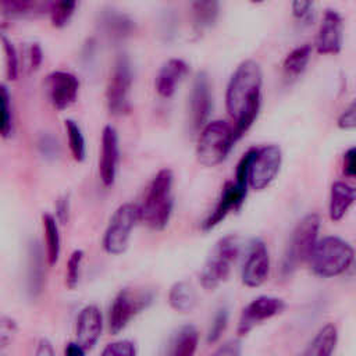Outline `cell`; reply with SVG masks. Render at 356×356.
I'll return each mask as SVG.
<instances>
[{"mask_svg":"<svg viewBox=\"0 0 356 356\" xmlns=\"http://www.w3.org/2000/svg\"><path fill=\"white\" fill-rule=\"evenodd\" d=\"M263 74L254 60L242 61L229 78L225 92V107L235 120L234 140H239L254 122L261 106Z\"/></svg>","mask_w":356,"mask_h":356,"instance_id":"cell-1","label":"cell"},{"mask_svg":"<svg viewBox=\"0 0 356 356\" xmlns=\"http://www.w3.org/2000/svg\"><path fill=\"white\" fill-rule=\"evenodd\" d=\"M174 174L170 168H161L149 184L143 202L138 206L139 221L153 231H163L171 218Z\"/></svg>","mask_w":356,"mask_h":356,"instance_id":"cell-2","label":"cell"},{"mask_svg":"<svg viewBox=\"0 0 356 356\" xmlns=\"http://www.w3.org/2000/svg\"><path fill=\"white\" fill-rule=\"evenodd\" d=\"M355 250L349 242L339 236L318 239L310 257L312 271L321 278H334L343 274L353 263Z\"/></svg>","mask_w":356,"mask_h":356,"instance_id":"cell-3","label":"cell"},{"mask_svg":"<svg viewBox=\"0 0 356 356\" xmlns=\"http://www.w3.org/2000/svg\"><path fill=\"white\" fill-rule=\"evenodd\" d=\"M321 220L316 213L306 214L299 222L295 225L289 242L286 245L282 263L281 273L282 275H291L300 264L306 263L318 241Z\"/></svg>","mask_w":356,"mask_h":356,"instance_id":"cell-4","label":"cell"},{"mask_svg":"<svg viewBox=\"0 0 356 356\" xmlns=\"http://www.w3.org/2000/svg\"><path fill=\"white\" fill-rule=\"evenodd\" d=\"M239 250L241 243L236 235H225L216 242L200 273V284L204 289L213 291L227 281Z\"/></svg>","mask_w":356,"mask_h":356,"instance_id":"cell-5","label":"cell"},{"mask_svg":"<svg viewBox=\"0 0 356 356\" xmlns=\"http://www.w3.org/2000/svg\"><path fill=\"white\" fill-rule=\"evenodd\" d=\"M154 300V292L146 288H122L108 309V330L117 335Z\"/></svg>","mask_w":356,"mask_h":356,"instance_id":"cell-6","label":"cell"},{"mask_svg":"<svg viewBox=\"0 0 356 356\" xmlns=\"http://www.w3.org/2000/svg\"><path fill=\"white\" fill-rule=\"evenodd\" d=\"M234 143L232 128L228 122L221 120L210 121L202 128L197 140V161L204 167H216L225 160Z\"/></svg>","mask_w":356,"mask_h":356,"instance_id":"cell-7","label":"cell"},{"mask_svg":"<svg viewBox=\"0 0 356 356\" xmlns=\"http://www.w3.org/2000/svg\"><path fill=\"white\" fill-rule=\"evenodd\" d=\"M132 64L127 54H118L106 88V104L113 115H124L131 110Z\"/></svg>","mask_w":356,"mask_h":356,"instance_id":"cell-8","label":"cell"},{"mask_svg":"<svg viewBox=\"0 0 356 356\" xmlns=\"http://www.w3.org/2000/svg\"><path fill=\"white\" fill-rule=\"evenodd\" d=\"M138 221V204L124 203L118 206L104 231L103 249L113 256L122 254L129 246L131 234Z\"/></svg>","mask_w":356,"mask_h":356,"instance_id":"cell-9","label":"cell"},{"mask_svg":"<svg viewBox=\"0 0 356 356\" xmlns=\"http://www.w3.org/2000/svg\"><path fill=\"white\" fill-rule=\"evenodd\" d=\"M285 302L281 298L260 295L250 300L241 312L236 334L238 337L248 335L254 327L263 324L264 321L281 314L285 309Z\"/></svg>","mask_w":356,"mask_h":356,"instance_id":"cell-10","label":"cell"},{"mask_svg":"<svg viewBox=\"0 0 356 356\" xmlns=\"http://www.w3.org/2000/svg\"><path fill=\"white\" fill-rule=\"evenodd\" d=\"M282 164V152L277 145H266L256 150L249 167L248 184L254 191L267 188L278 175Z\"/></svg>","mask_w":356,"mask_h":356,"instance_id":"cell-11","label":"cell"},{"mask_svg":"<svg viewBox=\"0 0 356 356\" xmlns=\"http://www.w3.org/2000/svg\"><path fill=\"white\" fill-rule=\"evenodd\" d=\"M213 108V97L209 76L204 71L195 75L189 97V120L192 131H199L207 124Z\"/></svg>","mask_w":356,"mask_h":356,"instance_id":"cell-12","label":"cell"},{"mask_svg":"<svg viewBox=\"0 0 356 356\" xmlns=\"http://www.w3.org/2000/svg\"><path fill=\"white\" fill-rule=\"evenodd\" d=\"M270 273V254L261 239H253L249 245L248 254L242 267L241 280L248 288L261 286Z\"/></svg>","mask_w":356,"mask_h":356,"instance_id":"cell-13","label":"cell"},{"mask_svg":"<svg viewBox=\"0 0 356 356\" xmlns=\"http://www.w3.org/2000/svg\"><path fill=\"white\" fill-rule=\"evenodd\" d=\"M47 97L56 110L70 107L78 96L79 81L68 71H53L46 78Z\"/></svg>","mask_w":356,"mask_h":356,"instance_id":"cell-14","label":"cell"},{"mask_svg":"<svg viewBox=\"0 0 356 356\" xmlns=\"http://www.w3.org/2000/svg\"><path fill=\"white\" fill-rule=\"evenodd\" d=\"M343 40V21L337 10H325L317 38L316 49L320 54H338Z\"/></svg>","mask_w":356,"mask_h":356,"instance_id":"cell-15","label":"cell"},{"mask_svg":"<svg viewBox=\"0 0 356 356\" xmlns=\"http://www.w3.org/2000/svg\"><path fill=\"white\" fill-rule=\"evenodd\" d=\"M120 161L118 134L113 125H106L102 132L99 175L104 186H111L117 177Z\"/></svg>","mask_w":356,"mask_h":356,"instance_id":"cell-16","label":"cell"},{"mask_svg":"<svg viewBox=\"0 0 356 356\" xmlns=\"http://www.w3.org/2000/svg\"><path fill=\"white\" fill-rule=\"evenodd\" d=\"M103 314L96 305H86L76 316L75 337L85 350L92 349L102 337Z\"/></svg>","mask_w":356,"mask_h":356,"instance_id":"cell-17","label":"cell"},{"mask_svg":"<svg viewBox=\"0 0 356 356\" xmlns=\"http://www.w3.org/2000/svg\"><path fill=\"white\" fill-rule=\"evenodd\" d=\"M246 193H248V191L238 188L235 185V182H225V185L222 186L220 199H218L214 210L203 221L202 229L211 231L220 222H222V220L231 213V210L238 209L243 203Z\"/></svg>","mask_w":356,"mask_h":356,"instance_id":"cell-18","label":"cell"},{"mask_svg":"<svg viewBox=\"0 0 356 356\" xmlns=\"http://www.w3.org/2000/svg\"><path fill=\"white\" fill-rule=\"evenodd\" d=\"M46 253L39 241H32L28 246L26 288L31 298H38L46 282Z\"/></svg>","mask_w":356,"mask_h":356,"instance_id":"cell-19","label":"cell"},{"mask_svg":"<svg viewBox=\"0 0 356 356\" xmlns=\"http://www.w3.org/2000/svg\"><path fill=\"white\" fill-rule=\"evenodd\" d=\"M188 71L189 65L182 58L167 60L159 70L154 81L157 93L164 99L171 97L175 93L179 82L186 76Z\"/></svg>","mask_w":356,"mask_h":356,"instance_id":"cell-20","label":"cell"},{"mask_svg":"<svg viewBox=\"0 0 356 356\" xmlns=\"http://www.w3.org/2000/svg\"><path fill=\"white\" fill-rule=\"evenodd\" d=\"M99 28L110 40H124L135 31V22L125 13L107 8L99 14Z\"/></svg>","mask_w":356,"mask_h":356,"instance_id":"cell-21","label":"cell"},{"mask_svg":"<svg viewBox=\"0 0 356 356\" xmlns=\"http://www.w3.org/2000/svg\"><path fill=\"white\" fill-rule=\"evenodd\" d=\"M199 345V332L195 325L185 324L170 337L163 356H195Z\"/></svg>","mask_w":356,"mask_h":356,"instance_id":"cell-22","label":"cell"},{"mask_svg":"<svg viewBox=\"0 0 356 356\" xmlns=\"http://www.w3.org/2000/svg\"><path fill=\"white\" fill-rule=\"evenodd\" d=\"M356 199V191L352 185L343 181H335L331 185L330 200H328V216L337 222L341 221L349 209L353 206Z\"/></svg>","mask_w":356,"mask_h":356,"instance_id":"cell-23","label":"cell"},{"mask_svg":"<svg viewBox=\"0 0 356 356\" xmlns=\"http://www.w3.org/2000/svg\"><path fill=\"white\" fill-rule=\"evenodd\" d=\"M338 338L335 324L327 323L316 332L302 356H332L338 345Z\"/></svg>","mask_w":356,"mask_h":356,"instance_id":"cell-24","label":"cell"},{"mask_svg":"<svg viewBox=\"0 0 356 356\" xmlns=\"http://www.w3.org/2000/svg\"><path fill=\"white\" fill-rule=\"evenodd\" d=\"M49 1L36 0H4L0 1V15L6 18H25L36 17L44 13L49 14Z\"/></svg>","mask_w":356,"mask_h":356,"instance_id":"cell-25","label":"cell"},{"mask_svg":"<svg viewBox=\"0 0 356 356\" xmlns=\"http://www.w3.org/2000/svg\"><path fill=\"white\" fill-rule=\"evenodd\" d=\"M197 303V295L189 281L181 280L171 285L168 291V305L179 313H189Z\"/></svg>","mask_w":356,"mask_h":356,"instance_id":"cell-26","label":"cell"},{"mask_svg":"<svg viewBox=\"0 0 356 356\" xmlns=\"http://www.w3.org/2000/svg\"><path fill=\"white\" fill-rule=\"evenodd\" d=\"M42 227L44 234V253L49 266H54L58 261L61 253V235L58 221L50 213L42 216Z\"/></svg>","mask_w":356,"mask_h":356,"instance_id":"cell-27","label":"cell"},{"mask_svg":"<svg viewBox=\"0 0 356 356\" xmlns=\"http://www.w3.org/2000/svg\"><path fill=\"white\" fill-rule=\"evenodd\" d=\"M193 13V29L196 33H203L210 29L220 14L218 1H195L192 4Z\"/></svg>","mask_w":356,"mask_h":356,"instance_id":"cell-28","label":"cell"},{"mask_svg":"<svg viewBox=\"0 0 356 356\" xmlns=\"http://www.w3.org/2000/svg\"><path fill=\"white\" fill-rule=\"evenodd\" d=\"M310 57H312L310 44H302V46H298L293 50H291L286 54L284 64H282L284 75L288 79H295L299 75H302L310 61Z\"/></svg>","mask_w":356,"mask_h":356,"instance_id":"cell-29","label":"cell"},{"mask_svg":"<svg viewBox=\"0 0 356 356\" xmlns=\"http://www.w3.org/2000/svg\"><path fill=\"white\" fill-rule=\"evenodd\" d=\"M64 127L72 159L78 163H82L86 159V142L82 129L74 120H65Z\"/></svg>","mask_w":356,"mask_h":356,"instance_id":"cell-30","label":"cell"},{"mask_svg":"<svg viewBox=\"0 0 356 356\" xmlns=\"http://www.w3.org/2000/svg\"><path fill=\"white\" fill-rule=\"evenodd\" d=\"M78 7L76 1H53L50 3L49 17L54 28H64L70 24Z\"/></svg>","mask_w":356,"mask_h":356,"instance_id":"cell-31","label":"cell"},{"mask_svg":"<svg viewBox=\"0 0 356 356\" xmlns=\"http://www.w3.org/2000/svg\"><path fill=\"white\" fill-rule=\"evenodd\" d=\"M0 44L3 47L4 53V61H6V75L8 79L14 81L18 78L19 74V57L18 51L11 42V39L7 36V33L0 29Z\"/></svg>","mask_w":356,"mask_h":356,"instance_id":"cell-32","label":"cell"},{"mask_svg":"<svg viewBox=\"0 0 356 356\" xmlns=\"http://www.w3.org/2000/svg\"><path fill=\"white\" fill-rule=\"evenodd\" d=\"M13 134L11 95L4 83H0V136L8 138Z\"/></svg>","mask_w":356,"mask_h":356,"instance_id":"cell-33","label":"cell"},{"mask_svg":"<svg viewBox=\"0 0 356 356\" xmlns=\"http://www.w3.org/2000/svg\"><path fill=\"white\" fill-rule=\"evenodd\" d=\"M85 253L81 249H75L68 260H67V268H65V285L70 289H75L81 280V270H82V261H83Z\"/></svg>","mask_w":356,"mask_h":356,"instance_id":"cell-34","label":"cell"},{"mask_svg":"<svg viewBox=\"0 0 356 356\" xmlns=\"http://www.w3.org/2000/svg\"><path fill=\"white\" fill-rule=\"evenodd\" d=\"M228 310L225 307H221L217 310V313L213 317V321L210 324V328L207 331V342L209 343H216L222 332L225 331L227 325H228Z\"/></svg>","mask_w":356,"mask_h":356,"instance_id":"cell-35","label":"cell"},{"mask_svg":"<svg viewBox=\"0 0 356 356\" xmlns=\"http://www.w3.org/2000/svg\"><path fill=\"white\" fill-rule=\"evenodd\" d=\"M100 356H138L136 346L129 339H118L107 343Z\"/></svg>","mask_w":356,"mask_h":356,"instance_id":"cell-36","label":"cell"},{"mask_svg":"<svg viewBox=\"0 0 356 356\" xmlns=\"http://www.w3.org/2000/svg\"><path fill=\"white\" fill-rule=\"evenodd\" d=\"M257 149H249L242 157L241 160L238 161V165H236V171H235V185L241 189H245L248 191V175H249V167H250V163L254 157V153H256Z\"/></svg>","mask_w":356,"mask_h":356,"instance_id":"cell-37","label":"cell"},{"mask_svg":"<svg viewBox=\"0 0 356 356\" xmlns=\"http://www.w3.org/2000/svg\"><path fill=\"white\" fill-rule=\"evenodd\" d=\"M18 332V324L14 318L0 316V349L8 346Z\"/></svg>","mask_w":356,"mask_h":356,"instance_id":"cell-38","label":"cell"},{"mask_svg":"<svg viewBox=\"0 0 356 356\" xmlns=\"http://www.w3.org/2000/svg\"><path fill=\"white\" fill-rule=\"evenodd\" d=\"M38 149L40 152V154L44 159L49 160H54L56 157H58L60 154V145L58 140L50 135V134H43L39 140H38Z\"/></svg>","mask_w":356,"mask_h":356,"instance_id":"cell-39","label":"cell"},{"mask_svg":"<svg viewBox=\"0 0 356 356\" xmlns=\"http://www.w3.org/2000/svg\"><path fill=\"white\" fill-rule=\"evenodd\" d=\"M355 125H356V106H355V102H352L349 107L345 108L338 117V127L343 131H349V129H353Z\"/></svg>","mask_w":356,"mask_h":356,"instance_id":"cell-40","label":"cell"},{"mask_svg":"<svg viewBox=\"0 0 356 356\" xmlns=\"http://www.w3.org/2000/svg\"><path fill=\"white\" fill-rule=\"evenodd\" d=\"M242 345L239 339H231L220 345L211 356H241Z\"/></svg>","mask_w":356,"mask_h":356,"instance_id":"cell-41","label":"cell"},{"mask_svg":"<svg viewBox=\"0 0 356 356\" xmlns=\"http://www.w3.org/2000/svg\"><path fill=\"white\" fill-rule=\"evenodd\" d=\"M28 56V67L31 71H35L40 67L42 60H43V51L39 43H31V46L26 50Z\"/></svg>","mask_w":356,"mask_h":356,"instance_id":"cell-42","label":"cell"},{"mask_svg":"<svg viewBox=\"0 0 356 356\" xmlns=\"http://www.w3.org/2000/svg\"><path fill=\"white\" fill-rule=\"evenodd\" d=\"M343 174L349 178L356 175V149L353 146L343 153Z\"/></svg>","mask_w":356,"mask_h":356,"instance_id":"cell-43","label":"cell"},{"mask_svg":"<svg viewBox=\"0 0 356 356\" xmlns=\"http://www.w3.org/2000/svg\"><path fill=\"white\" fill-rule=\"evenodd\" d=\"M68 216H70V199L68 196H61L58 197V200L56 202V220L60 224H65L68 221Z\"/></svg>","mask_w":356,"mask_h":356,"instance_id":"cell-44","label":"cell"},{"mask_svg":"<svg viewBox=\"0 0 356 356\" xmlns=\"http://www.w3.org/2000/svg\"><path fill=\"white\" fill-rule=\"evenodd\" d=\"M291 7H292V14H293L295 18H298V19H305V18L309 17V14L312 13L313 3H312V1L296 0V1H292Z\"/></svg>","mask_w":356,"mask_h":356,"instance_id":"cell-45","label":"cell"},{"mask_svg":"<svg viewBox=\"0 0 356 356\" xmlns=\"http://www.w3.org/2000/svg\"><path fill=\"white\" fill-rule=\"evenodd\" d=\"M33 356H56L54 353V348L51 345V342L47 338H42L38 341Z\"/></svg>","mask_w":356,"mask_h":356,"instance_id":"cell-46","label":"cell"},{"mask_svg":"<svg viewBox=\"0 0 356 356\" xmlns=\"http://www.w3.org/2000/svg\"><path fill=\"white\" fill-rule=\"evenodd\" d=\"M64 356H86V350L78 342L72 341L65 345Z\"/></svg>","mask_w":356,"mask_h":356,"instance_id":"cell-47","label":"cell"}]
</instances>
